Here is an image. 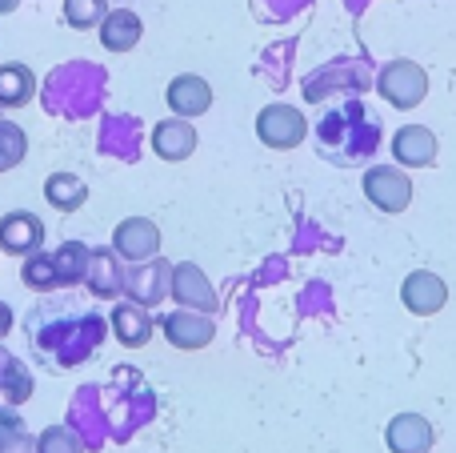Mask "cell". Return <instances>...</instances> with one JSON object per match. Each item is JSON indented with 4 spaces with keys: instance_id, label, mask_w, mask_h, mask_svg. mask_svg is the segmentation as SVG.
<instances>
[{
    "instance_id": "obj_17",
    "label": "cell",
    "mask_w": 456,
    "mask_h": 453,
    "mask_svg": "<svg viewBox=\"0 0 456 453\" xmlns=\"http://www.w3.org/2000/svg\"><path fill=\"white\" fill-rule=\"evenodd\" d=\"M32 96H37V77H32L28 64H0V109H24Z\"/></svg>"
},
{
    "instance_id": "obj_5",
    "label": "cell",
    "mask_w": 456,
    "mask_h": 453,
    "mask_svg": "<svg viewBox=\"0 0 456 453\" xmlns=\"http://www.w3.org/2000/svg\"><path fill=\"white\" fill-rule=\"evenodd\" d=\"M112 253L125 265H144L160 253V229L149 217H125L112 229Z\"/></svg>"
},
{
    "instance_id": "obj_7",
    "label": "cell",
    "mask_w": 456,
    "mask_h": 453,
    "mask_svg": "<svg viewBox=\"0 0 456 453\" xmlns=\"http://www.w3.org/2000/svg\"><path fill=\"white\" fill-rule=\"evenodd\" d=\"M45 245V221L28 209H12L0 217V249L8 257H32Z\"/></svg>"
},
{
    "instance_id": "obj_15",
    "label": "cell",
    "mask_w": 456,
    "mask_h": 453,
    "mask_svg": "<svg viewBox=\"0 0 456 453\" xmlns=\"http://www.w3.org/2000/svg\"><path fill=\"white\" fill-rule=\"evenodd\" d=\"M96 32H101V45L109 48V53H133L141 32H144V24L133 8H109L104 21L96 24Z\"/></svg>"
},
{
    "instance_id": "obj_24",
    "label": "cell",
    "mask_w": 456,
    "mask_h": 453,
    "mask_svg": "<svg viewBox=\"0 0 456 453\" xmlns=\"http://www.w3.org/2000/svg\"><path fill=\"white\" fill-rule=\"evenodd\" d=\"M37 453H85V441L72 425H48L37 438Z\"/></svg>"
},
{
    "instance_id": "obj_19",
    "label": "cell",
    "mask_w": 456,
    "mask_h": 453,
    "mask_svg": "<svg viewBox=\"0 0 456 453\" xmlns=\"http://www.w3.org/2000/svg\"><path fill=\"white\" fill-rule=\"evenodd\" d=\"M45 201L56 209V213H77L88 201V185L80 181L77 173H53L45 181Z\"/></svg>"
},
{
    "instance_id": "obj_16",
    "label": "cell",
    "mask_w": 456,
    "mask_h": 453,
    "mask_svg": "<svg viewBox=\"0 0 456 453\" xmlns=\"http://www.w3.org/2000/svg\"><path fill=\"white\" fill-rule=\"evenodd\" d=\"M88 293L96 297H120L125 293V261L109 249H93V261H88V277H85Z\"/></svg>"
},
{
    "instance_id": "obj_25",
    "label": "cell",
    "mask_w": 456,
    "mask_h": 453,
    "mask_svg": "<svg viewBox=\"0 0 456 453\" xmlns=\"http://www.w3.org/2000/svg\"><path fill=\"white\" fill-rule=\"evenodd\" d=\"M24 438H28V433H24L20 414H16V406H8V401H4V406H0V453L20 446Z\"/></svg>"
},
{
    "instance_id": "obj_21",
    "label": "cell",
    "mask_w": 456,
    "mask_h": 453,
    "mask_svg": "<svg viewBox=\"0 0 456 453\" xmlns=\"http://www.w3.org/2000/svg\"><path fill=\"white\" fill-rule=\"evenodd\" d=\"M20 281L32 289V293H53V289H61V273H56L53 253H32V257H24Z\"/></svg>"
},
{
    "instance_id": "obj_10",
    "label": "cell",
    "mask_w": 456,
    "mask_h": 453,
    "mask_svg": "<svg viewBox=\"0 0 456 453\" xmlns=\"http://www.w3.org/2000/svg\"><path fill=\"white\" fill-rule=\"evenodd\" d=\"M152 152H157L160 161H189L192 152H197V128H192V120L184 117H168V120H157L152 125Z\"/></svg>"
},
{
    "instance_id": "obj_22",
    "label": "cell",
    "mask_w": 456,
    "mask_h": 453,
    "mask_svg": "<svg viewBox=\"0 0 456 453\" xmlns=\"http://www.w3.org/2000/svg\"><path fill=\"white\" fill-rule=\"evenodd\" d=\"M28 157V133L16 120H0V173L16 169Z\"/></svg>"
},
{
    "instance_id": "obj_14",
    "label": "cell",
    "mask_w": 456,
    "mask_h": 453,
    "mask_svg": "<svg viewBox=\"0 0 456 453\" xmlns=\"http://www.w3.org/2000/svg\"><path fill=\"white\" fill-rule=\"evenodd\" d=\"M168 269L173 265L165 261H144V265H133V273H125V293L133 297L136 305H157L160 297H168Z\"/></svg>"
},
{
    "instance_id": "obj_26",
    "label": "cell",
    "mask_w": 456,
    "mask_h": 453,
    "mask_svg": "<svg viewBox=\"0 0 456 453\" xmlns=\"http://www.w3.org/2000/svg\"><path fill=\"white\" fill-rule=\"evenodd\" d=\"M8 329H12V305L0 301V342L8 337Z\"/></svg>"
},
{
    "instance_id": "obj_11",
    "label": "cell",
    "mask_w": 456,
    "mask_h": 453,
    "mask_svg": "<svg viewBox=\"0 0 456 453\" xmlns=\"http://www.w3.org/2000/svg\"><path fill=\"white\" fill-rule=\"evenodd\" d=\"M436 441V430L428 417L420 414H396L385 425V446L393 453H428Z\"/></svg>"
},
{
    "instance_id": "obj_4",
    "label": "cell",
    "mask_w": 456,
    "mask_h": 453,
    "mask_svg": "<svg viewBox=\"0 0 456 453\" xmlns=\"http://www.w3.org/2000/svg\"><path fill=\"white\" fill-rule=\"evenodd\" d=\"M168 297H173L181 309H200V313L221 309V297H216L213 281L192 261H176L173 269H168Z\"/></svg>"
},
{
    "instance_id": "obj_6",
    "label": "cell",
    "mask_w": 456,
    "mask_h": 453,
    "mask_svg": "<svg viewBox=\"0 0 456 453\" xmlns=\"http://www.w3.org/2000/svg\"><path fill=\"white\" fill-rule=\"evenodd\" d=\"M160 334H165V342L173 345V350H205V345H213L216 337V321L213 313H200V309H176L168 313V317H160Z\"/></svg>"
},
{
    "instance_id": "obj_3",
    "label": "cell",
    "mask_w": 456,
    "mask_h": 453,
    "mask_svg": "<svg viewBox=\"0 0 456 453\" xmlns=\"http://www.w3.org/2000/svg\"><path fill=\"white\" fill-rule=\"evenodd\" d=\"M364 197H369L372 209H380V213H404L412 201V181L404 169L396 165H372L364 169V181H361Z\"/></svg>"
},
{
    "instance_id": "obj_23",
    "label": "cell",
    "mask_w": 456,
    "mask_h": 453,
    "mask_svg": "<svg viewBox=\"0 0 456 453\" xmlns=\"http://www.w3.org/2000/svg\"><path fill=\"white\" fill-rule=\"evenodd\" d=\"M64 24L77 32H88L96 29V24L104 21V12H109V0H64Z\"/></svg>"
},
{
    "instance_id": "obj_12",
    "label": "cell",
    "mask_w": 456,
    "mask_h": 453,
    "mask_svg": "<svg viewBox=\"0 0 456 453\" xmlns=\"http://www.w3.org/2000/svg\"><path fill=\"white\" fill-rule=\"evenodd\" d=\"M393 161L404 169H428L436 161V136L428 125H404L393 136Z\"/></svg>"
},
{
    "instance_id": "obj_20",
    "label": "cell",
    "mask_w": 456,
    "mask_h": 453,
    "mask_svg": "<svg viewBox=\"0 0 456 453\" xmlns=\"http://www.w3.org/2000/svg\"><path fill=\"white\" fill-rule=\"evenodd\" d=\"M53 261H56V273H61V289L85 285L88 261H93V249L80 245V241H64V245L53 253Z\"/></svg>"
},
{
    "instance_id": "obj_9",
    "label": "cell",
    "mask_w": 456,
    "mask_h": 453,
    "mask_svg": "<svg viewBox=\"0 0 456 453\" xmlns=\"http://www.w3.org/2000/svg\"><path fill=\"white\" fill-rule=\"evenodd\" d=\"M401 301H404V309L417 313V317H433V313H441L444 301H449V285H444L436 273L417 269V273H409V277H404Z\"/></svg>"
},
{
    "instance_id": "obj_18",
    "label": "cell",
    "mask_w": 456,
    "mask_h": 453,
    "mask_svg": "<svg viewBox=\"0 0 456 453\" xmlns=\"http://www.w3.org/2000/svg\"><path fill=\"white\" fill-rule=\"evenodd\" d=\"M0 398H4L8 406H20V401L32 398V374H28V366H24L20 358H12L4 345H0Z\"/></svg>"
},
{
    "instance_id": "obj_8",
    "label": "cell",
    "mask_w": 456,
    "mask_h": 453,
    "mask_svg": "<svg viewBox=\"0 0 456 453\" xmlns=\"http://www.w3.org/2000/svg\"><path fill=\"white\" fill-rule=\"evenodd\" d=\"M165 101L173 109V117H184V120L205 117L213 109V85L205 77H197V72H181V77L168 80Z\"/></svg>"
},
{
    "instance_id": "obj_2",
    "label": "cell",
    "mask_w": 456,
    "mask_h": 453,
    "mask_svg": "<svg viewBox=\"0 0 456 453\" xmlns=\"http://www.w3.org/2000/svg\"><path fill=\"white\" fill-rule=\"evenodd\" d=\"M256 136H260V144H268V149H281V152L297 149V144L308 136V120L297 104L273 101L256 112Z\"/></svg>"
},
{
    "instance_id": "obj_13",
    "label": "cell",
    "mask_w": 456,
    "mask_h": 453,
    "mask_svg": "<svg viewBox=\"0 0 456 453\" xmlns=\"http://www.w3.org/2000/svg\"><path fill=\"white\" fill-rule=\"evenodd\" d=\"M109 325H112V337H117L125 350H141V345L152 342V325H157V321L149 317V309H144V305L120 301L117 309H112Z\"/></svg>"
},
{
    "instance_id": "obj_27",
    "label": "cell",
    "mask_w": 456,
    "mask_h": 453,
    "mask_svg": "<svg viewBox=\"0 0 456 453\" xmlns=\"http://www.w3.org/2000/svg\"><path fill=\"white\" fill-rule=\"evenodd\" d=\"M20 8V0H0V16H8V12H16Z\"/></svg>"
},
{
    "instance_id": "obj_1",
    "label": "cell",
    "mask_w": 456,
    "mask_h": 453,
    "mask_svg": "<svg viewBox=\"0 0 456 453\" xmlns=\"http://www.w3.org/2000/svg\"><path fill=\"white\" fill-rule=\"evenodd\" d=\"M377 93L385 96L393 109H417L428 96V72L409 56H393L385 69L377 72Z\"/></svg>"
}]
</instances>
